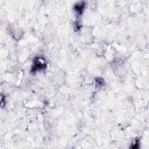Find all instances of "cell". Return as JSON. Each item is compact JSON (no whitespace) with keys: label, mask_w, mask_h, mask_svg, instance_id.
<instances>
[{"label":"cell","mask_w":149,"mask_h":149,"mask_svg":"<svg viewBox=\"0 0 149 149\" xmlns=\"http://www.w3.org/2000/svg\"><path fill=\"white\" fill-rule=\"evenodd\" d=\"M45 67L44 64H43L41 62H40L38 59H37V60L35 61V64H34V67L32 69V71H36L37 69H43Z\"/></svg>","instance_id":"6da1fadb"},{"label":"cell","mask_w":149,"mask_h":149,"mask_svg":"<svg viewBox=\"0 0 149 149\" xmlns=\"http://www.w3.org/2000/svg\"><path fill=\"white\" fill-rule=\"evenodd\" d=\"M83 8H84L83 4L77 5L75 6V10L79 13H82V11H83Z\"/></svg>","instance_id":"7a4b0ae2"}]
</instances>
